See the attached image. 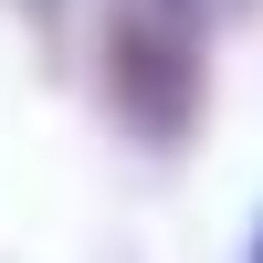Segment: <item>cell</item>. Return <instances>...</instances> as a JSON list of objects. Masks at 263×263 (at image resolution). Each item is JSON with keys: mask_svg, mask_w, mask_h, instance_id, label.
Segmentation results:
<instances>
[{"mask_svg": "<svg viewBox=\"0 0 263 263\" xmlns=\"http://www.w3.org/2000/svg\"><path fill=\"white\" fill-rule=\"evenodd\" d=\"M11 11H21V21H63L74 0H11Z\"/></svg>", "mask_w": 263, "mask_h": 263, "instance_id": "3", "label": "cell"}, {"mask_svg": "<svg viewBox=\"0 0 263 263\" xmlns=\"http://www.w3.org/2000/svg\"><path fill=\"white\" fill-rule=\"evenodd\" d=\"M253 263H263V232H253Z\"/></svg>", "mask_w": 263, "mask_h": 263, "instance_id": "4", "label": "cell"}, {"mask_svg": "<svg viewBox=\"0 0 263 263\" xmlns=\"http://www.w3.org/2000/svg\"><path fill=\"white\" fill-rule=\"evenodd\" d=\"M190 21H200V32H221V21H242V11H263V0H179Z\"/></svg>", "mask_w": 263, "mask_h": 263, "instance_id": "2", "label": "cell"}, {"mask_svg": "<svg viewBox=\"0 0 263 263\" xmlns=\"http://www.w3.org/2000/svg\"><path fill=\"white\" fill-rule=\"evenodd\" d=\"M95 84H105V116L147 158H179L211 126V32L179 0H105V21H95Z\"/></svg>", "mask_w": 263, "mask_h": 263, "instance_id": "1", "label": "cell"}]
</instances>
